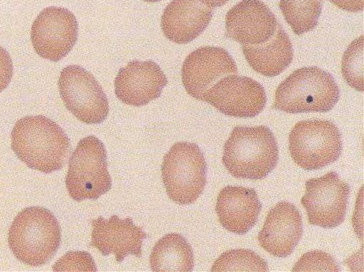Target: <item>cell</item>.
Listing matches in <instances>:
<instances>
[{"instance_id":"1","label":"cell","mask_w":364,"mask_h":272,"mask_svg":"<svg viewBox=\"0 0 364 272\" xmlns=\"http://www.w3.org/2000/svg\"><path fill=\"white\" fill-rule=\"evenodd\" d=\"M11 148L29 168L50 173L67 162L70 139L63 129L45 116H27L18 120L11 134Z\"/></svg>"},{"instance_id":"2","label":"cell","mask_w":364,"mask_h":272,"mask_svg":"<svg viewBox=\"0 0 364 272\" xmlns=\"http://www.w3.org/2000/svg\"><path fill=\"white\" fill-rule=\"evenodd\" d=\"M278 159L275 136L267 126H237L225 143L222 161L236 178L261 180L274 170Z\"/></svg>"},{"instance_id":"3","label":"cell","mask_w":364,"mask_h":272,"mask_svg":"<svg viewBox=\"0 0 364 272\" xmlns=\"http://www.w3.org/2000/svg\"><path fill=\"white\" fill-rule=\"evenodd\" d=\"M61 241L60 225L48 210L30 207L14 219L8 242L16 258L28 265L38 266L49 261Z\"/></svg>"},{"instance_id":"4","label":"cell","mask_w":364,"mask_h":272,"mask_svg":"<svg viewBox=\"0 0 364 272\" xmlns=\"http://www.w3.org/2000/svg\"><path fill=\"white\" fill-rule=\"evenodd\" d=\"M339 97L340 89L330 73L316 66L303 67L279 85L272 107L289 114L327 112Z\"/></svg>"},{"instance_id":"5","label":"cell","mask_w":364,"mask_h":272,"mask_svg":"<svg viewBox=\"0 0 364 272\" xmlns=\"http://www.w3.org/2000/svg\"><path fill=\"white\" fill-rule=\"evenodd\" d=\"M207 164L198 145L177 142L165 154L161 165L164 185L169 198L179 205L194 202L205 186Z\"/></svg>"},{"instance_id":"6","label":"cell","mask_w":364,"mask_h":272,"mask_svg":"<svg viewBox=\"0 0 364 272\" xmlns=\"http://www.w3.org/2000/svg\"><path fill=\"white\" fill-rule=\"evenodd\" d=\"M68 165L65 185L74 200H97L111 189L107 152L96 136L91 135L78 142Z\"/></svg>"},{"instance_id":"7","label":"cell","mask_w":364,"mask_h":272,"mask_svg":"<svg viewBox=\"0 0 364 272\" xmlns=\"http://www.w3.org/2000/svg\"><path fill=\"white\" fill-rule=\"evenodd\" d=\"M289 150L294 161L304 170L321 169L340 157L341 134L328 120L300 121L289 134Z\"/></svg>"},{"instance_id":"8","label":"cell","mask_w":364,"mask_h":272,"mask_svg":"<svg viewBox=\"0 0 364 272\" xmlns=\"http://www.w3.org/2000/svg\"><path fill=\"white\" fill-rule=\"evenodd\" d=\"M59 92L67 109L87 124H100L109 113L108 99L94 76L76 65L64 67L58 80Z\"/></svg>"},{"instance_id":"9","label":"cell","mask_w":364,"mask_h":272,"mask_svg":"<svg viewBox=\"0 0 364 272\" xmlns=\"http://www.w3.org/2000/svg\"><path fill=\"white\" fill-rule=\"evenodd\" d=\"M306 192L301 199L309 223L323 228H334L345 219L350 186L331 171L322 177L306 181Z\"/></svg>"},{"instance_id":"10","label":"cell","mask_w":364,"mask_h":272,"mask_svg":"<svg viewBox=\"0 0 364 272\" xmlns=\"http://www.w3.org/2000/svg\"><path fill=\"white\" fill-rule=\"evenodd\" d=\"M78 24L68 9H44L31 27V38L36 53L43 58L58 62L72 50L77 39Z\"/></svg>"},{"instance_id":"11","label":"cell","mask_w":364,"mask_h":272,"mask_svg":"<svg viewBox=\"0 0 364 272\" xmlns=\"http://www.w3.org/2000/svg\"><path fill=\"white\" fill-rule=\"evenodd\" d=\"M225 115L252 118L264 108L267 96L260 83L246 76L227 75L205 93L203 100Z\"/></svg>"},{"instance_id":"12","label":"cell","mask_w":364,"mask_h":272,"mask_svg":"<svg viewBox=\"0 0 364 272\" xmlns=\"http://www.w3.org/2000/svg\"><path fill=\"white\" fill-rule=\"evenodd\" d=\"M237 73L236 64L226 50L205 46L195 50L186 58L181 77L188 94L203 101L206 91L219 78Z\"/></svg>"},{"instance_id":"13","label":"cell","mask_w":364,"mask_h":272,"mask_svg":"<svg viewBox=\"0 0 364 272\" xmlns=\"http://www.w3.org/2000/svg\"><path fill=\"white\" fill-rule=\"evenodd\" d=\"M279 22L260 0H242L225 16V36L242 45H257L270 39Z\"/></svg>"},{"instance_id":"14","label":"cell","mask_w":364,"mask_h":272,"mask_svg":"<svg viewBox=\"0 0 364 272\" xmlns=\"http://www.w3.org/2000/svg\"><path fill=\"white\" fill-rule=\"evenodd\" d=\"M166 84L167 78L156 62L134 60L119 69L114 91L123 103L141 107L158 98Z\"/></svg>"},{"instance_id":"15","label":"cell","mask_w":364,"mask_h":272,"mask_svg":"<svg viewBox=\"0 0 364 272\" xmlns=\"http://www.w3.org/2000/svg\"><path fill=\"white\" fill-rule=\"evenodd\" d=\"M303 234L301 216L298 209L288 202H280L272 208L258 234L259 246L271 255L289 256Z\"/></svg>"},{"instance_id":"16","label":"cell","mask_w":364,"mask_h":272,"mask_svg":"<svg viewBox=\"0 0 364 272\" xmlns=\"http://www.w3.org/2000/svg\"><path fill=\"white\" fill-rule=\"evenodd\" d=\"M92 227L90 246L104 256L114 254L120 263L129 254L141 256L143 240L147 236L131 218L119 219L112 215L108 219L99 217L91 221Z\"/></svg>"},{"instance_id":"17","label":"cell","mask_w":364,"mask_h":272,"mask_svg":"<svg viewBox=\"0 0 364 272\" xmlns=\"http://www.w3.org/2000/svg\"><path fill=\"white\" fill-rule=\"evenodd\" d=\"M213 13V9L200 0H172L161 17L162 31L173 43H188L204 31Z\"/></svg>"},{"instance_id":"18","label":"cell","mask_w":364,"mask_h":272,"mask_svg":"<svg viewBox=\"0 0 364 272\" xmlns=\"http://www.w3.org/2000/svg\"><path fill=\"white\" fill-rule=\"evenodd\" d=\"M262 204L253 188L228 185L218 194L215 212L220 224L236 234H245L257 223Z\"/></svg>"},{"instance_id":"19","label":"cell","mask_w":364,"mask_h":272,"mask_svg":"<svg viewBox=\"0 0 364 272\" xmlns=\"http://www.w3.org/2000/svg\"><path fill=\"white\" fill-rule=\"evenodd\" d=\"M242 49L250 67L267 77L281 74L293 60L291 42L280 23L268 40L257 45H242Z\"/></svg>"},{"instance_id":"20","label":"cell","mask_w":364,"mask_h":272,"mask_svg":"<svg viewBox=\"0 0 364 272\" xmlns=\"http://www.w3.org/2000/svg\"><path fill=\"white\" fill-rule=\"evenodd\" d=\"M149 263L154 272H190L194 266L193 250L182 235L167 234L154 245Z\"/></svg>"},{"instance_id":"21","label":"cell","mask_w":364,"mask_h":272,"mask_svg":"<svg viewBox=\"0 0 364 272\" xmlns=\"http://www.w3.org/2000/svg\"><path fill=\"white\" fill-rule=\"evenodd\" d=\"M323 0H280L279 9L293 32L300 36L318 25Z\"/></svg>"},{"instance_id":"22","label":"cell","mask_w":364,"mask_h":272,"mask_svg":"<svg viewBox=\"0 0 364 272\" xmlns=\"http://www.w3.org/2000/svg\"><path fill=\"white\" fill-rule=\"evenodd\" d=\"M211 271H269L266 261L250 249H236L223 253L213 263Z\"/></svg>"},{"instance_id":"23","label":"cell","mask_w":364,"mask_h":272,"mask_svg":"<svg viewBox=\"0 0 364 272\" xmlns=\"http://www.w3.org/2000/svg\"><path fill=\"white\" fill-rule=\"evenodd\" d=\"M363 45V36L361 35L348 45L341 62V72L345 81L360 92L364 89Z\"/></svg>"},{"instance_id":"24","label":"cell","mask_w":364,"mask_h":272,"mask_svg":"<svg viewBox=\"0 0 364 272\" xmlns=\"http://www.w3.org/2000/svg\"><path fill=\"white\" fill-rule=\"evenodd\" d=\"M335 259L322 251H311L303 254L292 271H339Z\"/></svg>"},{"instance_id":"25","label":"cell","mask_w":364,"mask_h":272,"mask_svg":"<svg viewBox=\"0 0 364 272\" xmlns=\"http://www.w3.org/2000/svg\"><path fill=\"white\" fill-rule=\"evenodd\" d=\"M54 271H97L91 255L86 251H70L53 266Z\"/></svg>"},{"instance_id":"26","label":"cell","mask_w":364,"mask_h":272,"mask_svg":"<svg viewBox=\"0 0 364 272\" xmlns=\"http://www.w3.org/2000/svg\"><path fill=\"white\" fill-rule=\"evenodd\" d=\"M13 75V64L9 53L0 46V92L9 85Z\"/></svg>"},{"instance_id":"27","label":"cell","mask_w":364,"mask_h":272,"mask_svg":"<svg viewBox=\"0 0 364 272\" xmlns=\"http://www.w3.org/2000/svg\"><path fill=\"white\" fill-rule=\"evenodd\" d=\"M338 8L349 11L359 12L363 10L364 0H328Z\"/></svg>"},{"instance_id":"28","label":"cell","mask_w":364,"mask_h":272,"mask_svg":"<svg viewBox=\"0 0 364 272\" xmlns=\"http://www.w3.org/2000/svg\"><path fill=\"white\" fill-rule=\"evenodd\" d=\"M202 3L210 8H215L223 6L230 0H200Z\"/></svg>"},{"instance_id":"29","label":"cell","mask_w":364,"mask_h":272,"mask_svg":"<svg viewBox=\"0 0 364 272\" xmlns=\"http://www.w3.org/2000/svg\"><path fill=\"white\" fill-rule=\"evenodd\" d=\"M144 1H145L146 2H156V1H159L161 0H144Z\"/></svg>"}]
</instances>
